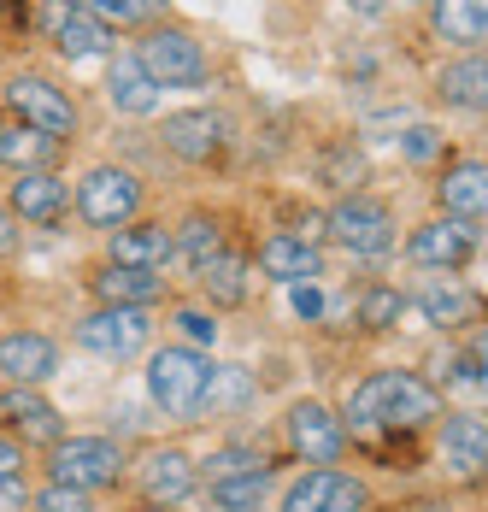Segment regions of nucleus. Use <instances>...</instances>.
Segmentation results:
<instances>
[{
	"instance_id": "obj_3",
	"label": "nucleus",
	"mask_w": 488,
	"mask_h": 512,
	"mask_svg": "<svg viewBox=\"0 0 488 512\" xmlns=\"http://www.w3.org/2000/svg\"><path fill=\"white\" fill-rule=\"evenodd\" d=\"M206 371H212V359L200 354V348H183V342H165V348H153L147 354V401L165 412L171 424H195L200 418V395H206Z\"/></svg>"
},
{
	"instance_id": "obj_28",
	"label": "nucleus",
	"mask_w": 488,
	"mask_h": 512,
	"mask_svg": "<svg viewBox=\"0 0 488 512\" xmlns=\"http://www.w3.org/2000/svg\"><path fill=\"white\" fill-rule=\"evenodd\" d=\"M430 30H436L441 42H453V48L477 53L488 36L483 0H430Z\"/></svg>"
},
{
	"instance_id": "obj_40",
	"label": "nucleus",
	"mask_w": 488,
	"mask_h": 512,
	"mask_svg": "<svg viewBox=\"0 0 488 512\" xmlns=\"http://www.w3.org/2000/svg\"><path fill=\"white\" fill-rule=\"evenodd\" d=\"M453 383H465V389H483V348H477V342L459 354V365H453Z\"/></svg>"
},
{
	"instance_id": "obj_37",
	"label": "nucleus",
	"mask_w": 488,
	"mask_h": 512,
	"mask_svg": "<svg viewBox=\"0 0 488 512\" xmlns=\"http://www.w3.org/2000/svg\"><path fill=\"white\" fill-rule=\"evenodd\" d=\"M24 489H30V448L12 442V436H0V495L24 501Z\"/></svg>"
},
{
	"instance_id": "obj_24",
	"label": "nucleus",
	"mask_w": 488,
	"mask_h": 512,
	"mask_svg": "<svg viewBox=\"0 0 488 512\" xmlns=\"http://www.w3.org/2000/svg\"><path fill=\"white\" fill-rule=\"evenodd\" d=\"M436 206H441V218H459V224L483 230V159L477 154L453 159L436 183Z\"/></svg>"
},
{
	"instance_id": "obj_43",
	"label": "nucleus",
	"mask_w": 488,
	"mask_h": 512,
	"mask_svg": "<svg viewBox=\"0 0 488 512\" xmlns=\"http://www.w3.org/2000/svg\"><path fill=\"white\" fill-rule=\"evenodd\" d=\"M347 6H353V12H365V18H371V12H383V0H347Z\"/></svg>"
},
{
	"instance_id": "obj_30",
	"label": "nucleus",
	"mask_w": 488,
	"mask_h": 512,
	"mask_svg": "<svg viewBox=\"0 0 488 512\" xmlns=\"http://www.w3.org/2000/svg\"><path fill=\"white\" fill-rule=\"evenodd\" d=\"M200 489H206V507L212 512H265L271 489H277V465H271V471L224 477V483H200Z\"/></svg>"
},
{
	"instance_id": "obj_45",
	"label": "nucleus",
	"mask_w": 488,
	"mask_h": 512,
	"mask_svg": "<svg viewBox=\"0 0 488 512\" xmlns=\"http://www.w3.org/2000/svg\"><path fill=\"white\" fill-rule=\"evenodd\" d=\"M400 6H418V0H400Z\"/></svg>"
},
{
	"instance_id": "obj_36",
	"label": "nucleus",
	"mask_w": 488,
	"mask_h": 512,
	"mask_svg": "<svg viewBox=\"0 0 488 512\" xmlns=\"http://www.w3.org/2000/svg\"><path fill=\"white\" fill-rule=\"evenodd\" d=\"M171 324H177V342L183 348H212L218 342V312L212 307H171Z\"/></svg>"
},
{
	"instance_id": "obj_1",
	"label": "nucleus",
	"mask_w": 488,
	"mask_h": 512,
	"mask_svg": "<svg viewBox=\"0 0 488 512\" xmlns=\"http://www.w3.org/2000/svg\"><path fill=\"white\" fill-rule=\"evenodd\" d=\"M336 418L347 424V436H418L441 418V389L412 371V365H383V371H365L359 383H347Z\"/></svg>"
},
{
	"instance_id": "obj_9",
	"label": "nucleus",
	"mask_w": 488,
	"mask_h": 512,
	"mask_svg": "<svg viewBox=\"0 0 488 512\" xmlns=\"http://www.w3.org/2000/svg\"><path fill=\"white\" fill-rule=\"evenodd\" d=\"M347 424L336 418V407L330 401H294L289 412H283V448H289L294 460L306 465H342L347 460Z\"/></svg>"
},
{
	"instance_id": "obj_11",
	"label": "nucleus",
	"mask_w": 488,
	"mask_h": 512,
	"mask_svg": "<svg viewBox=\"0 0 488 512\" xmlns=\"http://www.w3.org/2000/svg\"><path fill=\"white\" fill-rule=\"evenodd\" d=\"M477 242H483V230L477 224H459V218H424V224H412V236H406V259L418 265V271H459V265H471L477 259Z\"/></svg>"
},
{
	"instance_id": "obj_16",
	"label": "nucleus",
	"mask_w": 488,
	"mask_h": 512,
	"mask_svg": "<svg viewBox=\"0 0 488 512\" xmlns=\"http://www.w3.org/2000/svg\"><path fill=\"white\" fill-rule=\"evenodd\" d=\"M406 307H418V318L430 324V330H471L477 318H483V295L471 289V283H459V277H430V283H418L412 295H406Z\"/></svg>"
},
{
	"instance_id": "obj_15",
	"label": "nucleus",
	"mask_w": 488,
	"mask_h": 512,
	"mask_svg": "<svg viewBox=\"0 0 488 512\" xmlns=\"http://www.w3.org/2000/svg\"><path fill=\"white\" fill-rule=\"evenodd\" d=\"M6 212L18 224H36V230H59L65 212H71V183L59 171H18L12 189H6Z\"/></svg>"
},
{
	"instance_id": "obj_41",
	"label": "nucleus",
	"mask_w": 488,
	"mask_h": 512,
	"mask_svg": "<svg viewBox=\"0 0 488 512\" xmlns=\"http://www.w3.org/2000/svg\"><path fill=\"white\" fill-rule=\"evenodd\" d=\"M294 312L312 324V318H324V295H318V283H294Z\"/></svg>"
},
{
	"instance_id": "obj_32",
	"label": "nucleus",
	"mask_w": 488,
	"mask_h": 512,
	"mask_svg": "<svg viewBox=\"0 0 488 512\" xmlns=\"http://www.w3.org/2000/svg\"><path fill=\"white\" fill-rule=\"evenodd\" d=\"M195 465H200V483H224V477H242V471H271L277 460H271L259 442H218V448Z\"/></svg>"
},
{
	"instance_id": "obj_26",
	"label": "nucleus",
	"mask_w": 488,
	"mask_h": 512,
	"mask_svg": "<svg viewBox=\"0 0 488 512\" xmlns=\"http://www.w3.org/2000/svg\"><path fill=\"white\" fill-rule=\"evenodd\" d=\"M106 101L118 106L124 118H147V112L159 106V89H153V77L136 65V53H118V59L106 65Z\"/></svg>"
},
{
	"instance_id": "obj_19",
	"label": "nucleus",
	"mask_w": 488,
	"mask_h": 512,
	"mask_svg": "<svg viewBox=\"0 0 488 512\" xmlns=\"http://www.w3.org/2000/svg\"><path fill=\"white\" fill-rule=\"evenodd\" d=\"M224 248H230V218L212 212V206H189V212L171 224V265H183L189 277H195L212 254H224Z\"/></svg>"
},
{
	"instance_id": "obj_4",
	"label": "nucleus",
	"mask_w": 488,
	"mask_h": 512,
	"mask_svg": "<svg viewBox=\"0 0 488 512\" xmlns=\"http://www.w3.org/2000/svg\"><path fill=\"white\" fill-rule=\"evenodd\" d=\"M0 101H6V112H12V124L42 130V136H53L59 148H71V142L83 136V112H77V101H71V89H59V83L42 77V71H18V77H6Z\"/></svg>"
},
{
	"instance_id": "obj_23",
	"label": "nucleus",
	"mask_w": 488,
	"mask_h": 512,
	"mask_svg": "<svg viewBox=\"0 0 488 512\" xmlns=\"http://www.w3.org/2000/svg\"><path fill=\"white\" fill-rule=\"evenodd\" d=\"M48 36L65 59H100V53H112V30L100 18H89L83 6H71V0H48Z\"/></svg>"
},
{
	"instance_id": "obj_7",
	"label": "nucleus",
	"mask_w": 488,
	"mask_h": 512,
	"mask_svg": "<svg viewBox=\"0 0 488 512\" xmlns=\"http://www.w3.org/2000/svg\"><path fill=\"white\" fill-rule=\"evenodd\" d=\"M136 65L153 77V89H200L212 77V59L183 24H147L136 42Z\"/></svg>"
},
{
	"instance_id": "obj_2",
	"label": "nucleus",
	"mask_w": 488,
	"mask_h": 512,
	"mask_svg": "<svg viewBox=\"0 0 488 512\" xmlns=\"http://www.w3.org/2000/svg\"><path fill=\"white\" fill-rule=\"evenodd\" d=\"M42 471H48V483L100 495V489L130 483V448L118 436H59L48 448V465Z\"/></svg>"
},
{
	"instance_id": "obj_12",
	"label": "nucleus",
	"mask_w": 488,
	"mask_h": 512,
	"mask_svg": "<svg viewBox=\"0 0 488 512\" xmlns=\"http://www.w3.org/2000/svg\"><path fill=\"white\" fill-rule=\"evenodd\" d=\"M159 142H165V154H177L183 165H212L230 148V118L212 112V106H183V112H171L159 124Z\"/></svg>"
},
{
	"instance_id": "obj_33",
	"label": "nucleus",
	"mask_w": 488,
	"mask_h": 512,
	"mask_svg": "<svg viewBox=\"0 0 488 512\" xmlns=\"http://www.w3.org/2000/svg\"><path fill=\"white\" fill-rule=\"evenodd\" d=\"M330 483H336V465H312V471H300L289 489H283L277 512H324L330 507Z\"/></svg>"
},
{
	"instance_id": "obj_39",
	"label": "nucleus",
	"mask_w": 488,
	"mask_h": 512,
	"mask_svg": "<svg viewBox=\"0 0 488 512\" xmlns=\"http://www.w3.org/2000/svg\"><path fill=\"white\" fill-rule=\"evenodd\" d=\"M447 154V136H441L436 124H412L406 136H400V159H412V165H430V159Z\"/></svg>"
},
{
	"instance_id": "obj_10",
	"label": "nucleus",
	"mask_w": 488,
	"mask_h": 512,
	"mask_svg": "<svg viewBox=\"0 0 488 512\" xmlns=\"http://www.w3.org/2000/svg\"><path fill=\"white\" fill-rule=\"evenodd\" d=\"M130 477H136L142 501H159V507H183L189 495H200V465L183 442L142 448V460H130Z\"/></svg>"
},
{
	"instance_id": "obj_5",
	"label": "nucleus",
	"mask_w": 488,
	"mask_h": 512,
	"mask_svg": "<svg viewBox=\"0 0 488 512\" xmlns=\"http://www.w3.org/2000/svg\"><path fill=\"white\" fill-rule=\"evenodd\" d=\"M324 242H336V248L353 254V259L394 254V242H400L394 206L377 201V195H365V189H353V195H342V201L324 212Z\"/></svg>"
},
{
	"instance_id": "obj_31",
	"label": "nucleus",
	"mask_w": 488,
	"mask_h": 512,
	"mask_svg": "<svg viewBox=\"0 0 488 512\" xmlns=\"http://www.w3.org/2000/svg\"><path fill=\"white\" fill-rule=\"evenodd\" d=\"M483 53H459L436 71V101L465 106V112H483Z\"/></svg>"
},
{
	"instance_id": "obj_46",
	"label": "nucleus",
	"mask_w": 488,
	"mask_h": 512,
	"mask_svg": "<svg viewBox=\"0 0 488 512\" xmlns=\"http://www.w3.org/2000/svg\"><path fill=\"white\" fill-rule=\"evenodd\" d=\"M0 12H6V0H0Z\"/></svg>"
},
{
	"instance_id": "obj_22",
	"label": "nucleus",
	"mask_w": 488,
	"mask_h": 512,
	"mask_svg": "<svg viewBox=\"0 0 488 512\" xmlns=\"http://www.w3.org/2000/svg\"><path fill=\"white\" fill-rule=\"evenodd\" d=\"M106 265H136V271H165L171 265V224L165 218H136L106 236Z\"/></svg>"
},
{
	"instance_id": "obj_27",
	"label": "nucleus",
	"mask_w": 488,
	"mask_h": 512,
	"mask_svg": "<svg viewBox=\"0 0 488 512\" xmlns=\"http://www.w3.org/2000/svg\"><path fill=\"white\" fill-rule=\"evenodd\" d=\"M65 159V148L53 142V136H42V130H24V124H0V165L18 177V171H53Z\"/></svg>"
},
{
	"instance_id": "obj_20",
	"label": "nucleus",
	"mask_w": 488,
	"mask_h": 512,
	"mask_svg": "<svg viewBox=\"0 0 488 512\" xmlns=\"http://www.w3.org/2000/svg\"><path fill=\"white\" fill-rule=\"evenodd\" d=\"M436 460L453 471V477H465V483H477L483 477V454H488V436H483V412H441L436 418Z\"/></svg>"
},
{
	"instance_id": "obj_6",
	"label": "nucleus",
	"mask_w": 488,
	"mask_h": 512,
	"mask_svg": "<svg viewBox=\"0 0 488 512\" xmlns=\"http://www.w3.org/2000/svg\"><path fill=\"white\" fill-rule=\"evenodd\" d=\"M71 206H77V218L89 230H106L112 236V230H124V224L142 218L147 189L130 165H89L83 183H77V195H71Z\"/></svg>"
},
{
	"instance_id": "obj_38",
	"label": "nucleus",
	"mask_w": 488,
	"mask_h": 512,
	"mask_svg": "<svg viewBox=\"0 0 488 512\" xmlns=\"http://www.w3.org/2000/svg\"><path fill=\"white\" fill-rule=\"evenodd\" d=\"M30 512H95V495L65 489V483H42V489L30 495Z\"/></svg>"
},
{
	"instance_id": "obj_44",
	"label": "nucleus",
	"mask_w": 488,
	"mask_h": 512,
	"mask_svg": "<svg viewBox=\"0 0 488 512\" xmlns=\"http://www.w3.org/2000/svg\"><path fill=\"white\" fill-rule=\"evenodd\" d=\"M124 512H177V507H159V501H136V507H124Z\"/></svg>"
},
{
	"instance_id": "obj_14",
	"label": "nucleus",
	"mask_w": 488,
	"mask_h": 512,
	"mask_svg": "<svg viewBox=\"0 0 488 512\" xmlns=\"http://www.w3.org/2000/svg\"><path fill=\"white\" fill-rule=\"evenodd\" d=\"M59 359H65V348L53 342L48 330L18 324V330L0 336V377L18 383V389H42V383H53V377H59Z\"/></svg>"
},
{
	"instance_id": "obj_8",
	"label": "nucleus",
	"mask_w": 488,
	"mask_h": 512,
	"mask_svg": "<svg viewBox=\"0 0 488 512\" xmlns=\"http://www.w3.org/2000/svg\"><path fill=\"white\" fill-rule=\"evenodd\" d=\"M147 342H153V312L147 307H89L71 324V348L106 359V365L147 354Z\"/></svg>"
},
{
	"instance_id": "obj_35",
	"label": "nucleus",
	"mask_w": 488,
	"mask_h": 512,
	"mask_svg": "<svg viewBox=\"0 0 488 512\" xmlns=\"http://www.w3.org/2000/svg\"><path fill=\"white\" fill-rule=\"evenodd\" d=\"M324 512H377V489H371V477H359V471H342V465H336L330 507Z\"/></svg>"
},
{
	"instance_id": "obj_47",
	"label": "nucleus",
	"mask_w": 488,
	"mask_h": 512,
	"mask_svg": "<svg viewBox=\"0 0 488 512\" xmlns=\"http://www.w3.org/2000/svg\"><path fill=\"white\" fill-rule=\"evenodd\" d=\"M394 512H400V507H394Z\"/></svg>"
},
{
	"instance_id": "obj_13",
	"label": "nucleus",
	"mask_w": 488,
	"mask_h": 512,
	"mask_svg": "<svg viewBox=\"0 0 488 512\" xmlns=\"http://www.w3.org/2000/svg\"><path fill=\"white\" fill-rule=\"evenodd\" d=\"M0 436L24 442V448H53L65 436V412L53 407L42 389H18L6 383L0 389Z\"/></svg>"
},
{
	"instance_id": "obj_42",
	"label": "nucleus",
	"mask_w": 488,
	"mask_h": 512,
	"mask_svg": "<svg viewBox=\"0 0 488 512\" xmlns=\"http://www.w3.org/2000/svg\"><path fill=\"white\" fill-rule=\"evenodd\" d=\"M6 254H18V218L6 212V201H0V259Z\"/></svg>"
},
{
	"instance_id": "obj_29",
	"label": "nucleus",
	"mask_w": 488,
	"mask_h": 512,
	"mask_svg": "<svg viewBox=\"0 0 488 512\" xmlns=\"http://www.w3.org/2000/svg\"><path fill=\"white\" fill-rule=\"evenodd\" d=\"M400 318H406V289H394L383 277L359 283V295H353V324H359L365 336H389V330H400Z\"/></svg>"
},
{
	"instance_id": "obj_34",
	"label": "nucleus",
	"mask_w": 488,
	"mask_h": 512,
	"mask_svg": "<svg viewBox=\"0 0 488 512\" xmlns=\"http://www.w3.org/2000/svg\"><path fill=\"white\" fill-rule=\"evenodd\" d=\"M318 177H324L330 189L353 195V189L365 183V154H359L353 142H330V148H324V159H318Z\"/></svg>"
},
{
	"instance_id": "obj_25",
	"label": "nucleus",
	"mask_w": 488,
	"mask_h": 512,
	"mask_svg": "<svg viewBox=\"0 0 488 512\" xmlns=\"http://www.w3.org/2000/svg\"><path fill=\"white\" fill-rule=\"evenodd\" d=\"M253 395H259V383H253V371L247 365H212L206 371V395H200V418H236V412L253 407Z\"/></svg>"
},
{
	"instance_id": "obj_21",
	"label": "nucleus",
	"mask_w": 488,
	"mask_h": 512,
	"mask_svg": "<svg viewBox=\"0 0 488 512\" xmlns=\"http://www.w3.org/2000/svg\"><path fill=\"white\" fill-rule=\"evenodd\" d=\"M247 289H253V259L242 248H224V254H212L195 271V295H200V307H212V312L247 307Z\"/></svg>"
},
{
	"instance_id": "obj_18",
	"label": "nucleus",
	"mask_w": 488,
	"mask_h": 512,
	"mask_svg": "<svg viewBox=\"0 0 488 512\" xmlns=\"http://www.w3.org/2000/svg\"><path fill=\"white\" fill-rule=\"evenodd\" d=\"M247 259H253V271H265V277H271V283H283V289H294V283H318V277L330 271L324 248L300 242V236H289V230H271V236H265Z\"/></svg>"
},
{
	"instance_id": "obj_17",
	"label": "nucleus",
	"mask_w": 488,
	"mask_h": 512,
	"mask_svg": "<svg viewBox=\"0 0 488 512\" xmlns=\"http://www.w3.org/2000/svg\"><path fill=\"white\" fill-rule=\"evenodd\" d=\"M89 295H95V307H159V301H171V277L165 271H136V265H106L100 259L95 271H89Z\"/></svg>"
}]
</instances>
